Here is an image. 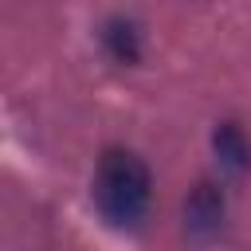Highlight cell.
<instances>
[{
    "label": "cell",
    "mask_w": 251,
    "mask_h": 251,
    "mask_svg": "<svg viewBox=\"0 0 251 251\" xmlns=\"http://www.w3.org/2000/svg\"><path fill=\"white\" fill-rule=\"evenodd\" d=\"M224 227V192L216 184H196L184 200V231L196 243L216 239Z\"/></svg>",
    "instance_id": "7a4b0ae2"
},
{
    "label": "cell",
    "mask_w": 251,
    "mask_h": 251,
    "mask_svg": "<svg viewBox=\"0 0 251 251\" xmlns=\"http://www.w3.org/2000/svg\"><path fill=\"white\" fill-rule=\"evenodd\" d=\"M212 149H216V161H220L224 173L243 176V173L251 169V141H247V133H243L235 122L216 126V133H212Z\"/></svg>",
    "instance_id": "3957f363"
},
{
    "label": "cell",
    "mask_w": 251,
    "mask_h": 251,
    "mask_svg": "<svg viewBox=\"0 0 251 251\" xmlns=\"http://www.w3.org/2000/svg\"><path fill=\"white\" fill-rule=\"evenodd\" d=\"M149 200H153L149 165L129 149L102 153V161L94 169V204H98L102 220L114 227H133L149 212Z\"/></svg>",
    "instance_id": "6da1fadb"
},
{
    "label": "cell",
    "mask_w": 251,
    "mask_h": 251,
    "mask_svg": "<svg viewBox=\"0 0 251 251\" xmlns=\"http://www.w3.org/2000/svg\"><path fill=\"white\" fill-rule=\"evenodd\" d=\"M102 43L118 63H137V55H141V35L129 20H110L102 31Z\"/></svg>",
    "instance_id": "277c9868"
}]
</instances>
